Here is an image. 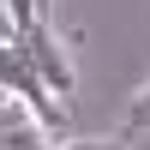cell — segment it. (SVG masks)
Wrapping results in <instances>:
<instances>
[{"label":"cell","instance_id":"obj_1","mask_svg":"<svg viewBox=\"0 0 150 150\" xmlns=\"http://www.w3.org/2000/svg\"><path fill=\"white\" fill-rule=\"evenodd\" d=\"M0 90H6V96H18V102L30 108V114L42 120L48 132H60V126H66L60 96L48 90V78L36 72V60L24 54V42H18V36H6V42H0Z\"/></svg>","mask_w":150,"mask_h":150},{"label":"cell","instance_id":"obj_2","mask_svg":"<svg viewBox=\"0 0 150 150\" xmlns=\"http://www.w3.org/2000/svg\"><path fill=\"white\" fill-rule=\"evenodd\" d=\"M18 42H24V54L36 60V72H42V78H48V90H54L60 102H66V96L78 90V78H72V60H66V48H60V36L48 30V18H36L30 30L18 36Z\"/></svg>","mask_w":150,"mask_h":150},{"label":"cell","instance_id":"obj_3","mask_svg":"<svg viewBox=\"0 0 150 150\" xmlns=\"http://www.w3.org/2000/svg\"><path fill=\"white\" fill-rule=\"evenodd\" d=\"M0 150H54L48 144V126L18 102V96L0 102Z\"/></svg>","mask_w":150,"mask_h":150},{"label":"cell","instance_id":"obj_4","mask_svg":"<svg viewBox=\"0 0 150 150\" xmlns=\"http://www.w3.org/2000/svg\"><path fill=\"white\" fill-rule=\"evenodd\" d=\"M6 12H12V30L24 36V30H30L36 18H42V0H6Z\"/></svg>","mask_w":150,"mask_h":150},{"label":"cell","instance_id":"obj_5","mask_svg":"<svg viewBox=\"0 0 150 150\" xmlns=\"http://www.w3.org/2000/svg\"><path fill=\"white\" fill-rule=\"evenodd\" d=\"M138 126H150V84L132 96V108H126V132H138Z\"/></svg>","mask_w":150,"mask_h":150},{"label":"cell","instance_id":"obj_6","mask_svg":"<svg viewBox=\"0 0 150 150\" xmlns=\"http://www.w3.org/2000/svg\"><path fill=\"white\" fill-rule=\"evenodd\" d=\"M54 150H126V138H66Z\"/></svg>","mask_w":150,"mask_h":150},{"label":"cell","instance_id":"obj_7","mask_svg":"<svg viewBox=\"0 0 150 150\" xmlns=\"http://www.w3.org/2000/svg\"><path fill=\"white\" fill-rule=\"evenodd\" d=\"M48 6H54V0H42V18H48Z\"/></svg>","mask_w":150,"mask_h":150},{"label":"cell","instance_id":"obj_8","mask_svg":"<svg viewBox=\"0 0 150 150\" xmlns=\"http://www.w3.org/2000/svg\"><path fill=\"white\" fill-rule=\"evenodd\" d=\"M0 102H6V90H0Z\"/></svg>","mask_w":150,"mask_h":150},{"label":"cell","instance_id":"obj_9","mask_svg":"<svg viewBox=\"0 0 150 150\" xmlns=\"http://www.w3.org/2000/svg\"><path fill=\"white\" fill-rule=\"evenodd\" d=\"M0 42H6V36H0Z\"/></svg>","mask_w":150,"mask_h":150}]
</instances>
